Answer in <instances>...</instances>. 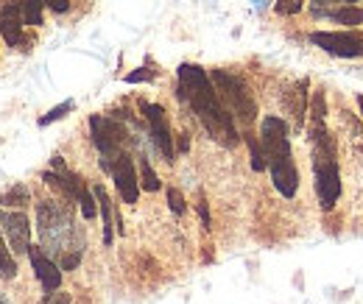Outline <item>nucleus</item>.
<instances>
[{
	"label": "nucleus",
	"mask_w": 363,
	"mask_h": 304,
	"mask_svg": "<svg viewBox=\"0 0 363 304\" xmlns=\"http://www.w3.org/2000/svg\"><path fill=\"white\" fill-rule=\"evenodd\" d=\"M302 6H305V0H277V14H285V17H291V14H299L302 11Z\"/></svg>",
	"instance_id": "23"
},
{
	"label": "nucleus",
	"mask_w": 363,
	"mask_h": 304,
	"mask_svg": "<svg viewBox=\"0 0 363 304\" xmlns=\"http://www.w3.org/2000/svg\"><path fill=\"white\" fill-rule=\"evenodd\" d=\"M79 204H82V215L87 218V220H92V218L98 215L95 193H90V190H84V187H82V193H79Z\"/></svg>",
	"instance_id": "18"
},
{
	"label": "nucleus",
	"mask_w": 363,
	"mask_h": 304,
	"mask_svg": "<svg viewBox=\"0 0 363 304\" xmlns=\"http://www.w3.org/2000/svg\"><path fill=\"white\" fill-rule=\"evenodd\" d=\"M151 79H154V73H151V70H145V67H140L137 73H129V76H126V81H129V84H137V81H151Z\"/></svg>",
	"instance_id": "26"
},
{
	"label": "nucleus",
	"mask_w": 363,
	"mask_h": 304,
	"mask_svg": "<svg viewBox=\"0 0 363 304\" xmlns=\"http://www.w3.org/2000/svg\"><path fill=\"white\" fill-rule=\"evenodd\" d=\"M199 215H201L204 229H210V210H207V201H199Z\"/></svg>",
	"instance_id": "28"
},
{
	"label": "nucleus",
	"mask_w": 363,
	"mask_h": 304,
	"mask_svg": "<svg viewBox=\"0 0 363 304\" xmlns=\"http://www.w3.org/2000/svg\"><path fill=\"white\" fill-rule=\"evenodd\" d=\"M313 123H324L327 118V101H324V89H316L313 92V112H311Z\"/></svg>",
	"instance_id": "19"
},
{
	"label": "nucleus",
	"mask_w": 363,
	"mask_h": 304,
	"mask_svg": "<svg viewBox=\"0 0 363 304\" xmlns=\"http://www.w3.org/2000/svg\"><path fill=\"white\" fill-rule=\"evenodd\" d=\"M28 260H31V268H34L40 285L45 288V293L56 291V288L62 285V268L50 260L40 246H28Z\"/></svg>",
	"instance_id": "9"
},
{
	"label": "nucleus",
	"mask_w": 363,
	"mask_h": 304,
	"mask_svg": "<svg viewBox=\"0 0 363 304\" xmlns=\"http://www.w3.org/2000/svg\"><path fill=\"white\" fill-rule=\"evenodd\" d=\"M316 11V17H324V20H330V23H338V26H363V9L358 6H338V9H313Z\"/></svg>",
	"instance_id": "12"
},
{
	"label": "nucleus",
	"mask_w": 363,
	"mask_h": 304,
	"mask_svg": "<svg viewBox=\"0 0 363 304\" xmlns=\"http://www.w3.org/2000/svg\"><path fill=\"white\" fill-rule=\"evenodd\" d=\"M43 0H20V11H23V23L26 26H43Z\"/></svg>",
	"instance_id": "15"
},
{
	"label": "nucleus",
	"mask_w": 363,
	"mask_h": 304,
	"mask_svg": "<svg viewBox=\"0 0 363 304\" xmlns=\"http://www.w3.org/2000/svg\"><path fill=\"white\" fill-rule=\"evenodd\" d=\"M23 11H20V3H11V6H3L0 9V37L9 43V47H17V45L26 43L23 37Z\"/></svg>",
	"instance_id": "11"
},
{
	"label": "nucleus",
	"mask_w": 363,
	"mask_h": 304,
	"mask_svg": "<svg viewBox=\"0 0 363 304\" xmlns=\"http://www.w3.org/2000/svg\"><path fill=\"white\" fill-rule=\"evenodd\" d=\"M246 142H249V154H252V168L260 174V171H266L269 168V162H266V151H263V145H260V137H255V134H246Z\"/></svg>",
	"instance_id": "17"
},
{
	"label": "nucleus",
	"mask_w": 363,
	"mask_h": 304,
	"mask_svg": "<svg viewBox=\"0 0 363 304\" xmlns=\"http://www.w3.org/2000/svg\"><path fill=\"white\" fill-rule=\"evenodd\" d=\"M95 198H98V207H101V218H104V243L109 246L112 237H115V215H112V201L106 196V187L104 184H95L92 187Z\"/></svg>",
	"instance_id": "14"
},
{
	"label": "nucleus",
	"mask_w": 363,
	"mask_h": 304,
	"mask_svg": "<svg viewBox=\"0 0 363 304\" xmlns=\"http://www.w3.org/2000/svg\"><path fill=\"white\" fill-rule=\"evenodd\" d=\"M140 112L145 115V123L151 129V140L157 145V151L165 157V162H174L177 151H174V137H171V126H168V115L160 103H148L140 101Z\"/></svg>",
	"instance_id": "7"
},
{
	"label": "nucleus",
	"mask_w": 363,
	"mask_h": 304,
	"mask_svg": "<svg viewBox=\"0 0 363 304\" xmlns=\"http://www.w3.org/2000/svg\"><path fill=\"white\" fill-rule=\"evenodd\" d=\"M324 3H344V6H350V3H358V0H313V9H321Z\"/></svg>",
	"instance_id": "29"
},
{
	"label": "nucleus",
	"mask_w": 363,
	"mask_h": 304,
	"mask_svg": "<svg viewBox=\"0 0 363 304\" xmlns=\"http://www.w3.org/2000/svg\"><path fill=\"white\" fill-rule=\"evenodd\" d=\"M90 131H92L95 148H98L101 157H104L101 165H104V171H109L112 159L121 154V145H123V140H126V131H123V126H118L115 120H109V118H104V115H92Z\"/></svg>",
	"instance_id": "5"
},
{
	"label": "nucleus",
	"mask_w": 363,
	"mask_h": 304,
	"mask_svg": "<svg viewBox=\"0 0 363 304\" xmlns=\"http://www.w3.org/2000/svg\"><path fill=\"white\" fill-rule=\"evenodd\" d=\"M168 207H171V213L174 215H184V196H182L177 187H168Z\"/></svg>",
	"instance_id": "22"
},
{
	"label": "nucleus",
	"mask_w": 363,
	"mask_h": 304,
	"mask_svg": "<svg viewBox=\"0 0 363 304\" xmlns=\"http://www.w3.org/2000/svg\"><path fill=\"white\" fill-rule=\"evenodd\" d=\"M0 220H3V229L9 235L11 249L17 254L28 252V246H31V223H28V218L23 215V213H11V215H3Z\"/></svg>",
	"instance_id": "10"
},
{
	"label": "nucleus",
	"mask_w": 363,
	"mask_h": 304,
	"mask_svg": "<svg viewBox=\"0 0 363 304\" xmlns=\"http://www.w3.org/2000/svg\"><path fill=\"white\" fill-rule=\"evenodd\" d=\"M0 276H17V262L9 257V249L3 246V240H0Z\"/></svg>",
	"instance_id": "20"
},
{
	"label": "nucleus",
	"mask_w": 363,
	"mask_h": 304,
	"mask_svg": "<svg viewBox=\"0 0 363 304\" xmlns=\"http://www.w3.org/2000/svg\"><path fill=\"white\" fill-rule=\"evenodd\" d=\"M70 109H73V101H65V103H59L56 109H50V112H48L45 118H40V126H50L53 120H62V118H65Z\"/></svg>",
	"instance_id": "21"
},
{
	"label": "nucleus",
	"mask_w": 363,
	"mask_h": 304,
	"mask_svg": "<svg viewBox=\"0 0 363 304\" xmlns=\"http://www.w3.org/2000/svg\"><path fill=\"white\" fill-rule=\"evenodd\" d=\"M50 11H56V14H65L67 9H70V0H43Z\"/></svg>",
	"instance_id": "27"
},
{
	"label": "nucleus",
	"mask_w": 363,
	"mask_h": 304,
	"mask_svg": "<svg viewBox=\"0 0 363 304\" xmlns=\"http://www.w3.org/2000/svg\"><path fill=\"white\" fill-rule=\"evenodd\" d=\"M210 81H213V87H216V92H218V98L224 101V106H227L240 123L249 126V123L257 118L255 95L249 92V87H246L243 79L232 76V73H227V70H213V73H210Z\"/></svg>",
	"instance_id": "4"
},
{
	"label": "nucleus",
	"mask_w": 363,
	"mask_h": 304,
	"mask_svg": "<svg viewBox=\"0 0 363 304\" xmlns=\"http://www.w3.org/2000/svg\"><path fill=\"white\" fill-rule=\"evenodd\" d=\"M6 204H14V207H26L28 204V190L20 184V187H14L9 196H6Z\"/></svg>",
	"instance_id": "24"
},
{
	"label": "nucleus",
	"mask_w": 363,
	"mask_h": 304,
	"mask_svg": "<svg viewBox=\"0 0 363 304\" xmlns=\"http://www.w3.org/2000/svg\"><path fill=\"white\" fill-rule=\"evenodd\" d=\"M109 174L115 179V187H118V196L123 198V204H137L140 198V176L135 171V162L126 151H121L112 165H109Z\"/></svg>",
	"instance_id": "8"
},
{
	"label": "nucleus",
	"mask_w": 363,
	"mask_h": 304,
	"mask_svg": "<svg viewBox=\"0 0 363 304\" xmlns=\"http://www.w3.org/2000/svg\"><path fill=\"white\" fill-rule=\"evenodd\" d=\"M311 142H313V176H316L318 204L321 210H333L341 198V171H338L335 140L324 129V123H313Z\"/></svg>",
	"instance_id": "3"
},
{
	"label": "nucleus",
	"mask_w": 363,
	"mask_h": 304,
	"mask_svg": "<svg viewBox=\"0 0 363 304\" xmlns=\"http://www.w3.org/2000/svg\"><path fill=\"white\" fill-rule=\"evenodd\" d=\"M179 148H182V151H187V148H190V140H187V134H182V140H179Z\"/></svg>",
	"instance_id": "30"
},
{
	"label": "nucleus",
	"mask_w": 363,
	"mask_h": 304,
	"mask_svg": "<svg viewBox=\"0 0 363 304\" xmlns=\"http://www.w3.org/2000/svg\"><path fill=\"white\" fill-rule=\"evenodd\" d=\"M140 187H143V190H148V193H157V190L162 187L160 176L154 174V168H151V162H148L145 157L140 159Z\"/></svg>",
	"instance_id": "16"
},
{
	"label": "nucleus",
	"mask_w": 363,
	"mask_h": 304,
	"mask_svg": "<svg viewBox=\"0 0 363 304\" xmlns=\"http://www.w3.org/2000/svg\"><path fill=\"white\" fill-rule=\"evenodd\" d=\"M40 304H70V293H65V291H50V293H45V299Z\"/></svg>",
	"instance_id": "25"
},
{
	"label": "nucleus",
	"mask_w": 363,
	"mask_h": 304,
	"mask_svg": "<svg viewBox=\"0 0 363 304\" xmlns=\"http://www.w3.org/2000/svg\"><path fill=\"white\" fill-rule=\"evenodd\" d=\"M260 145L266 151V162L272 171L274 187L279 196L294 198L299 190V171L294 162V151H291V137H288V123L277 115L263 118L260 126Z\"/></svg>",
	"instance_id": "2"
},
{
	"label": "nucleus",
	"mask_w": 363,
	"mask_h": 304,
	"mask_svg": "<svg viewBox=\"0 0 363 304\" xmlns=\"http://www.w3.org/2000/svg\"><path fill=\"white\" fill-rule=\"evenodd\" d=\"M179 95L187 98V103L193 106L196 118L201 120V126L210 131L213 140H218L221 145H238V129L232 120V112L224 106V101L218 98V92L213 87L210 76L204 67L199 64H182L179 67Z\"/></svg>",
	"instance_id": "1"
},
{
	"label": "nucleus",
	"mask_w": 363,
	"mask_h": 304,
	"mask_svg": "<svg viewBox=\"0 0 363 304\" xmlns=\"http://www.w3.org/2000/svg\"><path fill=\"white\" fill-rule=\"evenodd\" d=\"M358 106H361V115H363V95H358Z\"/></svg>",
	"instance_id": "31"
},
{
	"label": "nucleus",
	"mask_w": 363,
	"mask_h": 304,
	"mask_svg": "<svg viewBox=\"0 0 363 304\" xmlns=\"http://www.w3.org/2000/svg\"><path fill=\"white\" fill-rule=\"evenodd\" d=\"M308 81H299V84H294L291 92H285V101H288V106H291V115H294V123H296V129H302L305 126V109H308Z\"/></svg>",
	"instance_id": "13"
},
{
	"label": "nucleus",
	"mask_w": 363,
	"mask_h": 304,
	"mask_svg": "<svg viewBox=\"0 0 363 304\" xmlns=\"http://www.w3.org/2000/svg\"><path fill=\"white\" fill-rule=\"evenodd\" d=\"M311 43L338 59H361L363 56L361 31H313Z\"/></svg>",
	"instance_id": "6"
}]
</instances>
